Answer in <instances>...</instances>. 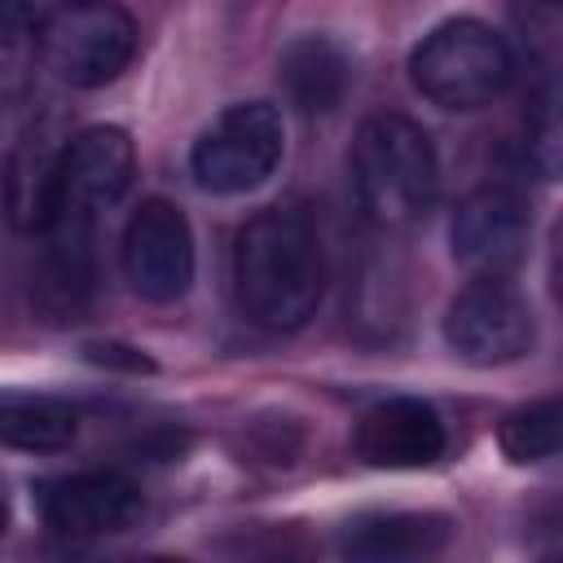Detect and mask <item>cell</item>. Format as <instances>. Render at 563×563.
Returning <instances> with one entry per match:
<instances>
[{
    "label": "cell",
    "mask_w": 563,
    "mask_h": 563,
    "mask_svg": "<svg viewBox=\"0 0 563 563\" xmlns=\"http://www.w3.org/2000/svg\"><path fill=\"white\" fill-rule=\"evenodd\" d=\"M325 295V251L317 224L299 207L255 211L233 242L238 312L273 334L299 330Z\"/></svg>",
    "instance_id": "6da1fadb"
},
{
    "label": "cell",
    "mask_w": 563,
    "mask_h": 563,
    "mask_svg": "<svg viewBox=\"0 0 563 563\" xmlns=\"http://www.w3.org/2000/svg\"><path fill=\"white\" fill-rule=\"evenodd\" d=\"M347 167L361 216L383 233H405L418 220H427V211L435 207L440 194L435 145L413 119L396 110L369 114L356 128Z\"/></svg>",
    "instance_id": "7a4b0ae2"
},
{
    "label": "cell",
    "mask_w": 563,
    "mask_h": 563,
    "mask_svg": "<svg viewBox=\"0 0 563 563\" xmlns=\"http://www.w3.org/2000/svg\"><path fill=\"white\" fill-rule=\"evenodd\" d=\"M515 57L501 31L479 18H449L431 26L409 53L413 88L440 110H479L510 84Z\"/></svg>",
    "instance_id": "3957f363"
},
{
    "label": "cell",
    "mask_w": 563,
    "mask_h": 563,
    "mask_svg": "<svg viewBox=\"0 0 563 563\" xmlns=\"http://www.w3.org/2000/svg\"><path fill=\"white\" fill-rule=\"evenodd\" d=\"M40 62L70 88H101L123 75L136 53V22L128 9L106 0L57 4L35 18Z\"/></svg>",
    "instance_id": "277c9868"
},
{
    "label": "cell",
    "mask_w": 563,
    "mask_h": 563,
    "mask_svg": "<svg viewBox=\"0 0 563 563\" xmlns=\"http://www.w3.org/2000/svg\"><path fill=\"white\" fill-rule=\"evenodd\" d=\"M282 114L268 101H238L220 110L189 150V172L207 194H246L282 163Z\"/></svg>",
    "instance_id": "5b68a950"
},
{
    "label": "cell",
    "mask_w": 563,
    "mask_h": 563,
    "mask_svg": "<svg viewBox=\"0 0 563 563\" xmlns=\"http://www.w3.org/2000/svg\"><path fill=\"white\" fill-rule=\"evenodd\" d=\"M444 343L466 365H510L532 347V308L510 277H471L444 312Z\"/></svg>",
    "instance_id": "8992f818"
},
{
    "label": "cell",
    "mask_w": 563,
    "mask_h": 563,
    "mask_svg": "<svg viewBox=\"0 0 563 563\" xmlns=\"http://www.w3.org/2000/svg\"><path fill=\"white\" fill-rule=\"evenodd\" d=\"M123 277L150 303H176L194 282V233L176 202L145 198L123 224Z\"/></svg>",
    "instance_id": "52a82bcc"
},
{
    "label": "cell",
    "mask_w": 563,
    "mask_h": 563,
    "mask_svg": "<svg viewBox=\"0 0 563 563\" xmlns=\"http://www.w3.org/2000/svg\"><path fill=\"white\" fill-rule=\"evenodd\" d=\"M528 202L510 185H479L457 202L449 224L453 260L471 277H510L528 255Z\"/></svg>",
    "instance_id": "ba28073f"
},
{
    "label": "cell",
    "mask_w": 563,
    "mask_h": 563,
    "mask_svg": "<svg viewBox=\"0 0 563 563\" xmlns=\"http://www.w3.org/2000/svg\"><path fill=\"white\" fill-rule=\"evenodd\" d=\"M136 172V154L123 128H84L75 141L62 145L57 167H53V202H48V220L57 211H75V216H97L106 207H114ZM44 220V224H48Z\"/></svg>",
    "instance_id": "9c48e42d"
},
{
    "label": "cell",
    "mask_w": 563,
    "mask_h": 563,
    "mask_svg": "<svg viewBox=\"0 0 563 563\" xmlns=\"http://www.w3.org/2000/svg\"><path fill=\"white\" fill-rule=\"evenodd\" d=\"M35 510L57 537L92 541L132 528L141 515V493L114 471H75L35 484Z\"/></svg>",
    "instance_id": "30bf717a"
},
{
    "label": "cell",
    "mask_w": 563,
    "mask_h": 563,
    "mask_svg": "<svg viewBox=\"0 0 563 563\" xmlns=\"http://www.w3.org/2000/svg\"><path fill=\"white\" fill-rule=\"evenodd\" d=\"M352 444L378 471H418L444 457V422L418 396H387L361 413Z\"/></svg>",
    "instance_id": "8fae6325"
},
{
    "label": "cell",
    "mask_w": 563,
    "mask_h": 563,
    "mask_svg": "<svg viewBox=\"0 0 563 563\" xmlns=\"http://www.w3.org/2000/svg\"><path fill=\"white\" fill-rule=\"evenodd\" d=\"M453 537L444 510H369L339 528V563H427Z\"/></svg>",
    "instance_id": "7c38bea8"
},
{
    "label": "cell",
    "mask_w": 563,
    "mask_h": 563,
    "mask_svg": "<svg viewBox=\"0 0 563 563\" xmlns=\"http://www.w3.org/2000/svg\"><path fill=\"white\" fill-rule=\"evenodd\" d=\"M277 75H282V88L299 114H330L347 97L352 57L330 35H299L282 48Z\"/></svg>",
    "instance_id": "4fadbf2b"
},
{
    "label": "cell",
    "mask_w": 563,
    "mask_h": 563,
    "mask_svg": "<svg viewBox=\"0 0 563 563\" xmlns=\"http://www.w3.org/2000/svg\"><path fill=\"white\" fill-rule=\"evenodd\" d=\"M79 418L75 409H66L62 400L48 396H18L9 391L0 400V440L9 449H26V453H57L75 440Z\"/></svg>",
    "instance_id": "5bb4252c"
},
{
    "label": "cell",
    "mask_w": 563,
    "mask_h": 563,
    "mask_svg": "<svg viewBox=\"0 0 563 563\" xmlns=\"http://www.w3.org/2000/svg\"><path fill=\"white\" fill-rule=\"evenodd\" d=\"M497 444L510 462H545L563 453V396H545L532 405H519L501 418Z\"/></svg>",
    "instance_id": "9a60e30c"
},
{
    "label": "cell",
    "mask_w": 563,
    "mask_h": 563,
    "mask_svg": "<svg viewBox=\"0 0 563 563\" xmlns=\"http://www.w3.org/2000/svg\"><path fill=\"white\" fill-rule=\"evenodd\" d=\"M523 158L541 180H563V66L550 70L528 110Z\"/></svg>",
    "instance_id": "2e32d148"
},
{
    "label": "cell",
    "mask_w": 563,
    "mask_h": 563,
    "mask_svg": "<svg viewBox=\"0 0 563 563\" xmlns=\"http://www.w3.org/2000/svg\"><path fill=\"white\" fill-rule=\"evenodd\" d=\"M88 356H92V361H101V365L110 361V365H128V369H154L141 352H132V347H114V343H92V347H88Z\"/></svg>",
    "instance_id": "e0dca14e"
},
{
    "label": "cell",
    "mask_w": 563,
    "mask_h": 563,
    "mask_svg": "<svg viewBox=\"0 0 563 563\" xmlns=\"http://www.w3.org/2000/svg\"><path fill=\"white\" fill-rule=\"evenodd\" d=\"M550 290H554V299L563 303V224H559L554 238H550Z\"/></svg>",
    "instance_id": "ac0fdd59"
},
{
    "label": "cell",
    "mask_w": 563,
    "mask_h": 563,
    "mask_svg": "<svg viewBox=\"0 0 563 563\" xmlns=\"http://www.w3.org/2000/svg\"><path fill=\"white\" fill-rule=\"evenodd\" d=\"M541 563H563V545H559V550H550V554H545Z\"/></svg>",
    "instance_id": "d6986e66"
},
{
    "label": "cell",
    "mask_w": 563,
    "mask_h": 563,
    "mask_svg": "<svg viewBox=\"0 0 563 563\" xmlns=\"http://www.w3.org/2000/svg\"><path fill=\"white\" fill-rule=\"evenodd\" d=\"M150 563H185V559H150Z\"/></svg>",
    "instance_id": "ffe728a7"
},
{
    "label": "cell",
    "mask_w": 563,
    "mask_h": 563,
    "mask_svg": "<svg viewBox=\"0 0 563 563\" xmlns=\"http://www.w3.org/2000/svg\"><path fill=\"white\" fill-rule=\"evenodd\" d=\"M268 563H295V559H268Z\"/></svg>",
    "instance_id": "44dd1931"
}]
</instances>
